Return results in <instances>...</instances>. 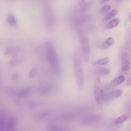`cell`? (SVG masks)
Here are the masks:
<instances>
[{
    "label": "cell",
    "instance_id": "4fadbf2b",
    "mask_svg": "<svg viewBox=\"0 0 131 131\" xmlns=\"http://www.w3.org/2000/svg\"><path fill=\"white\" fill-rule=\"evenodd\" d=\"M111 71L108 68H99L98 69H97L96 71V73L99 75H101V76H106V75H108L110 74Z\"/></svg>",
    "mask_w": 131,
    "mask_h": 131
},
{
    "label": "cell",
    "instance_id": "7c38bea8",
    "mask_svg": "<svg viewBox=\"0 0 131 131\" xmlns=\"http://www.w3.org/2000/svg\"><path fill=\"white\" fill-rule=\"evenodd\" d=\"M115 43V39L112 37H110L104 40L102 44V48L107 49L112 46Z\"/></svg>",
    "mask_w": 131,
    "mask_h": 131
},
{
    "label": "cell",
    "instance_id": "44dd1931",
    "mask_svg": "<svg viewBox=\"0 0 131 131\" xmlns=\"http://www.w3.org/2000/svg\"><path fill=\"white\" fill-rule=\"evenodd\" d=\"M111 6L110 5L106 4V5H103L101 8V11L103 13H105V12H107L108 11H110L111 10Z\"/></svg>",
    "mask_w": 131,
    "mask_h": 131
},
{
    "label": "cell",
    "instance_id": "ffe728a7",
    "mask_svg": "<svg viewBox=\"0 0 131 131\" xmlns=\"http://www.w3.org/2000/svg\"><path fill=\"white\" fill-rule=\"evenodd\" d=\"M37 69L36 68H33L31 70L29 74V77L30 78L32 79L34 78L37 75Z\"/></svg>",
    "mask_w": 131,
    "mask_h": 131
},
{
    "label": "cell",
    "instance_id": "d4e9b609",
    "mask_svg": "<svg viewBox=\"0 0 131 131\" xmlns=\"http://www.w3.org/2000/svg\"><path fill=\"white\" fill-rule=\"evenodd\" d=\"M15 63H16V61L15 60H11V61H10L9 62V64L10 66H13L15 64Z\"/></svg>",
    "mask_w": 131,
    "mask_h": 131
},
{
    "label": "cell",
    "instance_id": "3957f363",
    "mask_svg": "<svg viewBox=\"0 0 131 131\" xmlns=\"http://www.w3.org/2000/svg\"><path fill=\"white\" fill-rule=\"evenodd\" d=\"M79 38L80 40V46L83 60L85 62H88L90 58L91 48L89 39L85 32L81 29L78 31Z\"/></svg>",
    "mask_w": 131,
    "mask_h": 131
},
{
    "label": "cell",
    "instance_id": "7a4b0ae2",
    "mask_svg": "<svg viewBox=\"0 0 131 131\" xmlns=\"http://www.w3.org/2000/svg\"><path fill=\"white\" fill-rule=\"evenodd\" d=\"M45 50L47 59L54 72L58 74L59 72V64L56 51L53 43L48 41L45 43Z\"/></svg>",
    "mask_w": 131,
    "mask_h": 131
},
{
    "label": "cell",
    "instance_id": "cb8c5ba5",
    "mask_svg": "<svg viewBox=\"0 0 131 131\" xmlns=\"http://www.w3.org/2000/svg\"><path fill=\"white\" fill-rule=\"evenodd\" d=\"M18 78V74L17 73H13L11 76V78L13 80H15Z\"/></svg>",
    "mask_w": 131,
    "mask_h": 131
},
{
    "label": "cell",
    "instance_id": "ba28073f",
    "mask_svg": "<svg viewBox=\"0 0 131 131\" xmlns=\"http://www.w3.org/2000/svg\"><path fill=\"white\" fill-rule=\"evenodd\" d=\"M52 85L49 83H41L38 88V92L42 95L48 94L52 91Z\"/></svg>",
    "mask_w": 131,
    "mask_h": 131
},
{
    "label": "cell",
    "instance_id": "7402d4cb",
    "mask_svg": "<svg viewBox=\"0 0 131 131\" xmlns=\"http://www.w3.org/2000/svg\"><path fill=\"white\" fill-rule=\"evenodd\" d=\"M63 129L59 126H52L49 129V131H63Z\"/></svg>",
    "mask_w": 131,
    "mask_h": 131
},
{
    "label": "cell",
    "instance_id": "6da1fadb",
    "mask_svg": "<svg viewBox=\"0 0 131 131\" xmlns=\"http://www.w3.org/2000/svg\"><path fill=\"white\" fill-rule=\"evenodd\" d=\"M73 63L76 82L79 89H82L84 85V74L81 57L79 51H76L73 56Z\"/></svg>",
    "mask_w": 131,
    "mask_h": 131
},
{
    "label": "cell",
    "instance_id": "9c48e42d",
    "mask_svg": "<svg viewBox=\"0 0 131 131\" xmlns=\"http://www.w3.org/2000/svg\"><path fill=\"white\" fill-rule=\"evenodd\" d=\"M101 119V117L98 115H91L89 116L85 117L82 119V122L84 124H91L93 123H95L99 121Z\"/></svg>",
    "mask_w": 131,
    "mask_h": 131
},
{
    "label": "cell",
    "instance_id": "e0dca14e",
    "mask_svg": "<svg viewBox=\"0 0 131 131\" xmlns=\"http://www.w3.org/2000/svg\"><path fill=\"white\" fill-rule=\"evenodd\" d=\"M92 5V2H86L84 1H80L79 2V6L83 11H85L89 7Z\"/></svg>",
    "mask_w": 131,
    "mask_h": 131
},
{
    "label": "cell",
    "instance_id": "5bb4252c",
    "mask_svg": "<svg viewBox=\"0 0 131 131\" xmlns=\"http://www.w3.org/2000/svg\"><path fill=\"white\" fill-rule=\"evenodd\" d=\"M128 119H129V116L127 115L126 114L122 115L119 116V117L117 118L114 121V123L115 124H120L125 122V121L127 120Z\"/></svg>",
    "mask_w": 131,
    "mask_h": 131
},
{
    "label": "cell",
    "instance_id": "9a60e30c",
    "mask_svg": "<svg viewBox=\"0 0 131 131\" xmlns=\"http://www.w3.org/2000/svg\"><path fill=\"white\" fill-rule=\"evenodd\" d=\"M7 20L8 23L12 26H14L17 25V20L12 13H9L7 17Z\"/></svg>",
    "mask_w": 131,
    "mask_h": 131
},
{
    "label": "cell",
    "instance_id": "484cf974",
    "mask_svg": "<svg viewBox=\"0 0 131 131\" xmlns=\"http://www.w3.org/2000/svg\"><path fill=\"white\" fill-rule=\"evenodd\" d=\"M127 84L128 86H130V78L128 79L127 80Z\"/></svg>",
    "mask_w": 131,
    "mask_h": 131
},
{
    "label": "cell",
    "instance_id": "8992f818",
    "mask_svg": "<svg viewBox=\"0 0 131 131\" xmlns=\"http://www.w3.org/2000/svg\"><path fill=\"white\" fill-rule=\"evenodd\" d=\"M121 59H122V63H121V70L123 72L127 71L129 69L130 60L127 52H124L122 53V56H121Z\"/></svg>",
    "mask_w": 131,
    "mask_h": 131
},
{
    "label": "cell",
    "instance_id": "d6986e66",
    "mask_svg": "<svg viewBox=\"0 0 131 131\" xmlns=\"http://www.w3.org/2000/svg\"><path fill=\"white\" fill-rule=\"evenodd\" d=\"M118 12V10L116 9H114L112 10H111L110 12H109L105 16L104 19L105 20H108L112 18L114 16H115Z\"/></svg>",
    "mask_w": 131,
    "mask_h": 131
},
{
    "label": "cell",
    "instance_id": "2e32d148",
    "mask_svg": "<svg viewBox=\"0 0 131 131\" xmlns=\"http://www.w3.org/2000/svg\"><path fill=\"white\" fill-rule=\"evenodd\" d=\"M120 23V20L118 18H115L111 20L107 25L106 28L112 29L116 27Z\"/></svg>",
    "mask_w": 131,
    "mask_h": 131
},
{
    "label": "cell",
    "instance_id": "603a6c76",
    "mask_svg": "<svg viewBox=\"0 0 131 131\" xmlns=\"http://www.w3.org/2000/svg\"><path fill=\"white\" fill-rule=\"evenodd\" d=\"M7 93L9 94H13L14 93H15V90L14 88H9L7 90Z\"/></svg>",
    "mask_w": 131,
    "mask_h": 131
},
{
    "label": "cell",
    "instance_id": "5b68a950",
    "mask_svg": "<svg viewBox=\"0 0 131 131\" xmlns=\"http://www.w3.org/2000/svg\"><path fill=\"white\" fill-rule=\"evenodd\" d=\"M94 90V94L96 103L98 107L101 108L102 107L103 102L104 101V94L102 88L101 82L100 79L98 78H96L95 79Z\"/></svg>",
    "mask_w": 131,
    "mask_h": 131
},
{
    "label": "cell",
    "instance_id": "277c9868",
    "mask_svg": "<svg viewBox=\"0 0 131 131\" xmlns=\"http://www.w3.org/2000/svg\"><path fill=\"white\" fill-rule=\"evenodd\" d=\"M43 13L46 26L49 30H52L55 25V17L52 6L48 1H42Z\"/></svg>",
    "mask_w": 131,
    "mask_h": 131
},
{
    "label": "cell",
    "instance_id": "30bf717a",
    "mask_svg": "<svg viewBox=\"0 0 131 131\" xmlns=\"http://www.w3.org/2000/svg\"><path fill=\"white\" fill-rule=\"evenodd\" d=\"M125 78L123 75H119L113 79L108 86L109 87V88H115L123 83L125 81Z\"/></svg>",
    "mask_w": 131,
    "mask_h": 131
},
{
    "label": "cell",
    "instance_id": "8fae6325",
    "mask_svg": "<svg viewBox=\"0 0 131 131\" xmlns=\"http://www.w3.org/2000/svg\"><path fill=\"white\" fill-rule=\"evenodd\" d=\"M31 91V89L30 88H24L16 93V95L18 98H22L29 95Z\"/></svg>",
    "mask_w": 131,
    "mask_h": 131
},
{
    "label": "cell",
    "instance_id": "ac0fdd59",
    "mask_svg": "<svg viewBox=\"0 0 131 131\" xmlns=\"http://www.w3.org/2000/svg\"><path fill=\"white\" fill-rule=\"evenodd\" d=\"M110 60V59L108 57L101 58L95 61L94 64L95 65H105L107 64L109 62Z\"/></svg>",
    "mask_w": 131,
    "mask_h": 131
},
{
    "label": "cell",
    "instance_id": "52a82bcc",
    "mask_svg": "<svg viewBox=\"0 0 131 131\" xmlns=\"http://www.w3.org/2000/svg\"><path fill=\"white\" fill-rule=\"evenodd\" d=\"M123 91L122 90H115L109 92L104 94V101H108L113 99L118 98L122 95Z\"/></svg>",
    "mask_w": 131,
    "mask_h": 131
}]
</instances>
